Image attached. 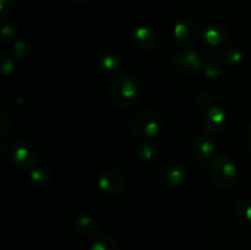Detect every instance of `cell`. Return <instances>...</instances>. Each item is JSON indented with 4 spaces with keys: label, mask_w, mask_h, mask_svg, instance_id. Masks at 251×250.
I'll return each mask as SVG.
<instances>
[{
    "label": "cell",
    "mask_w": 251,
    "mask_h": 250,
    "mask_svg": "<svg viewBox=\"0 0 251 250\" xmlns=\"http://www.w3.org/2000/svg\"><path fill=\"white\" fill-rule=\"evenodd\" d=\"M195 100L200 107H205L207 109L208 107H211V103H212V96L208 92H206V91H201V92L196 95Z\"/></svg>",
    "instance_id": "cell-24"
},
{
    "label": "cell",
    "mask_w": 251,
    "mask_h": 250,
    "mask_svg": "<svg viewBox=\"0 0 251 250\" xmlns=\"http://www.w3.org/2000/svg\"><path fill=\"white\" fill-rule=\"evenodd\" d=\"M0 55H1V74H2V76L10 75V74H11L15 69L14 60H12L11 56H10L7 53H5V51H1V54H0Z\"/></svg>",
    "instance_id": "cell-22"
},
{
    "label": "cell",
    "mask_w": 251,
    "mask_h": 250,
    "mask_svg": "<svg viewBox=\"0 0 251 250\" xmlns=\"http://www.w3.org/2000/svg\"><path fill=\"white\" fill-rule=\"evenodd\" d=\"M17 0H0V15L1 19H6L15 9Z\"/></svg>",
    "instance_id": "cell-23"
},
{
    "label": "cell",
    "mask_w": 251,
    "mask_h": 250,
    "mask_svg": "<svg viewBox=\"0 0 251 250\" xmlns=\"http://www.w3.org/2000/svg\"><path fill=\"white\" fill-rule=\"evenodd\" d=\"M174 69L184 76H193L202 70L203 56L193 50H183L174 54L172 60Z\"/></svg>",
    "instance_id": "cell-5"
},
{
    "label": "cell",
    "mask_w": 251,
    "mask_h": 250,
    "mask_svg": "<svg viewBox=\"0 0 251 250\" xmlns=\"http://www.w3.org/2000/svg\"><path fill=\"white\" fill-rule=\"evenodd\" d=\"M137 156H139L140 161L144 163H152L154 159L158 156V149L156 145L151 141L142 142L139 147H137Z\"/></svg>",
    "instance_id": "cell-18"
},
{
    "label": "cell",
    "mask_w": 251,
    "mask_h": 250,
    "mask_svg": "<svg viewBox=\"0 0 251 250\" xmlns=\"http://www.w3.org/2000/svg\"><path fill=\"white\" fill-rule=\"evenodd\" d=\"M186 178V168L181 162L169 161L162 166L158 179L167 188H176L183 184Z\"/></svg>",
    "instance_id": "cell-8"
},
{
    "label": "cell",
    "mask_w": 251,
    "mask_h": 250,
    "mask_svg": "<svg viewBox=\"0 0 251 250\" xmlns=\"http://www.w3.org/2000/svg\"><path fill=\"white\" fill-rule=\"evenodd\" d=\"M15 34V28L12 25L10 24H2L1 26V41L2 42H9L10 39L14 37Z\"/></svg>",
    "instance_id": "cell-25"
},
{
    "label": "cell",
    "mask_w": 251,
    "mask_h": 250,
    "mask_svg": "<svg viewBox=\"0 0 251 250\" xmlns=\"http://www.w3.org/2000/svg\"><path fill=\"white\" fill-rule=\"evenodd\" d=\"M225 56L226 60L233 66H237L239 64L243 63L244 60V51L240 47L238 46H229L226 48L225 50Z\"/></svg>",
    "instance_id": "cell-20"
},
{
    "label": "cell",
    "mask_w": 251,
    "mask_h": 250,
    "mask_svg": "<svg viewBox=\"0 0 251 250\" xmlns=\"http://www.w3.org/2000/svg\"><path fill=\"white\" fill-rule=\"evenodd\" d=\"M163 123L157 112L144 109L134 114L130 119L129 127L131 132L140 137H154L161 132Z\"/></svg>",
    "instance_id": "cell-2"
},
{
    "label": "cell",
    "mask_w": 251,
    "mask_h": 250,
    "mask_svg": "<svg viewBox=\"0 0 251 250\" xmlns=\"http://www.w3.org/2000/svg\"><path fill=\"white\" fill-rule=\"evenodd\" d=\"M73 1L77 5H86V4H88L91 0H73Z\"/></svg>",
    "instance_id": "cell-26"
},
{
    "label": "cell",
    "mask_w": 251,
    "mask_h": 250,
    "mask_svg": "<svg viewBox=\"0 0 251 250\" xmlns=\"http://www.w3.org/2000/svg\"><path fill=\"white\" fill-rule=\"evenodd\" d=\"M131 43L139 50H151V49L154 48L157 43V34L150 27L141 26L135 29L134 33H132Z\"/></svg>",
    "instance_id": "cell-11"
},
{
    "label": "cell",
    "mask_w": 251,
    "mask_h": 250,
    "mask_svg": "<svg viewBox=\"0 0 251 250\" xmlns=\"http://www.w3.org/2000/svg\"><path fill=\"white\" fill-rule=\"evenodd\" d=\"M91 250H119V244L112 235L100 234L93 240Z\"/></svg>",
    "instance_id": "cell-19"
},
{
    "label": "cell",
    "mask_w": 251,
    "mask_h": 250,
    "mask_svg": "<svg viewBox=\"0 0 251 250\" xmlns=\"http://www.w3.org/2000/svg\"><path fill=\"white\" fill-rule=\"evenodd\" d=\"M226 123V112L218 105L208 107L201 117V126L208 135H220L225 130Z\"/></svg>",
    "instance_id": "cell-7"
},
{
    "label": "cell",
    "mask_w": 251,
    "mask_h": 250,
    "mask_svg": "<svg viewBox=\"0 0 251 250\" xmlns=\"http://www.w3.org/2000/svg\"><path fill=\"white\" fill-rule=\"evenodd\" d=\"M198 26L190 19L180 20L173 27V41L180 48H189L198 38Z\"/></svg>",
    "instance_id": "cell-9"
},
{
    "label": "cell",
    "mask_w": 251,
    "mask_h": 250,
    "mask_svg": "<svg viewBox=\"0 0 251 250\" xmlns=\"http://www.w3.org/2000/svg\"><path fill=\"white\" fill-rule=\"evenodd\" d=\"M194 151H195L196 156L202 161L212 162L217 153V145L207 135H200L194 141Z\"/></svg>",
    "instance_id": "cell-12"
},
{
    "label": "cell",
    "mask_w": 251,
    "mask_h": 250,
    "mask_svg": "<svg viewBox=\"0 0 251 250\" xmlns=\"http://www.w3.org/2000/svg\"><path fill=\"white\" fill-rule=\"evenodd\" d=\"M200 38L206 46L216 48V47L225 46L228 39V32L221 25L208 24L201 28Z\"/></svg>",
    "instance_id": "cell-10"
},
{
    "label": "cell",
    "mask_w": 251,
    "mask_h": 250,
    "mask_svg": "<svg viewBox=\"0 0 251 250\" xmlns=\"http://www.w3.org/2000/svg\"><path fill=\"white\" fill-rule=\"evenodd\" d=\"M29 180H31V183L33 184L36 188H47L51 181L50 171L44 166H36L33 169H31Z\"/></svg>",
    "instance_id": "cell-16"
},
{
    "label": "cell",
    "mask_w": 251,
    "mask_h": 250,
    "mask_svg": "<svg viewBox=\"0 0 251 250\" xmlns=\"http://www.w3.org/2000/svg\"><path fill=\"white\" fill-rule=\"evenodd\" d=\"M126 185L125 175L118 169L103 171L97 178V186L105 195H119Z\"/></svg>",
    "instance_id": "cell-6"
},
{
    "label": "cell",
    "mask_w": 251,
    "mask_h": 250,
    "mask_svg": "<svg viewBox=\"0 0 251 250\" xmlns=\"http://www.w3.org/2000/svg\"><path fill=\"white\" fill-rule=\"evenodd\" d=\"M95 66L98 73L103 76H112L118 73L120 61L114 54L102 53L95 59Z\"/></svg>",
    "instance_id": "cell-13"
},
{
    "label": "cell",
    "mask_w": 251,
    "mask_h": 250,
    "mask_svg": "<svg viewBox=\"0 0 251 250\" xmlns=\"http://www.w3.org/2000/svg\"><path fill=\"white\" fill-rule=\"evenodd\" d=\"M210 180L215 188L226 190L230 188L237 178L234 162L226 156H218L210 164Z\"/></svg>",
    "instance_id": "cell-3"
},
{
    "label": "cell",
    "mask_w": 251,
    "mask_h": 250,
    "mask_svg": "<svg viewBox=\"0 0 251 250\" xmlns=\"http://www.w3.org/2000/svg\"><path fill=\"white\" fill-rule=\"evenodd\" d=\"M202 71L205 76L210 80H217L223 71V61L220 56L213 51H206L203 54Z\"/></svg>",
    "instance_id": "cell-14"
},
{
    "label": "cell",
    "mask_w": 251,
    "mask_h": 250,
    "mask_svg": "<svg viewBox=\"0 0 251 250\" xmlns=\"http://www.w3.org/2000/svg\"><path fill=\"white\" fill-rule=\"evenodd\" d=\"M109 93L115 107L119 109H129L139 100V81L130 74H120L115 76L110 83Z\"/></svg>",
    "instance_id": "cell-1"
},
{
    "label": "cell",
    "mask_w": 251,
    "mask_h": 250,
    "mask_svg": "<svg viewBox=\"0 0 251 250\" xmlns=\"http://www.w3.org/2000/svg\"><path fill=\"white\" fill-rule=\"evenodd\" d=\"M234 216L243 225H251V198L242 199L235 203Z\"/></svg>",
    "instance_id": "cell-17"
},
{
    "label": "cell",
    "mask_w": 251,
    "mask_h": 250,
    "mask_svg": "<svg viewBox=\"0 0 251 250\" xmlns=\"http://www.w3.org/2000/svg\"><path fill=\"white\" fill-rule=\"evenodd\" d=\"M9 159L16 168L29 171L37 166L38 154L31 142L17 140L9 147Z\"/></svg>",
    "instance_id": "cell-4"
},
{
    "label": "cell",
    "mask_w": 251,
    "mask_h": 250,
    "mask_svg": "<svg viewBox=\"0 0 251 250\" xmlns=\"http://www.w3.org/2000/svg\"><path fill=\"white\" fill-rule=\"evenodd\" d=\"M75 228L83 237H95L100 230V223L96 218L88 215H80L75 220Z\"/></svg>",
    "instance_id": "cell-15"
},
{
    "label": "cell",
    "mask_w": 251,
    "mask_h": 250,
    "mask_svg": "<svg viewBox=\"0 0 251 250\" xmlns=\"http://www.w3.org/2000/svg\"><path fill=\"white\" fill-rule=\"evenodd\" d=\"M31 53H32L31 44L26 41H17L16 43L12 46V55L17 59L25 60V59L29 58Z\"/></svg>",
    "instance_id": "cell-21"
},
{
    "label": "cell",
    "mask_w": 251,
    "mask_h": 250,
    "mask_svg": "<svg viewBox=\"0 0 251 250\" xmlns=\"http://www.w3.org/2000/svg\"><path fill=\"white\" fill-rule=\"evenodd\" d=\"M249 136H250V139H251V122L249 123Z\"/></svg>",
    "instance_id": "cell-27"
}]
</instances>
